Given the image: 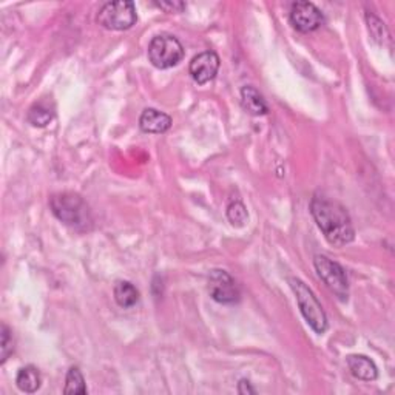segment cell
Listing matches in <instances>:
<instances>
[{
    "mask_svg": "<svg viewBox=\"0 0 395 395\" xmlns=\"http://www.w3.org/2000/svg\"><path fill=\"white\" fill-rule=\"evenodd\" d=\"M311 213L330 244L341 247L354 241L355 230L352 221L347 210L337 201L315 195L311 201Z\"/></svg>",
    "mask_w": 395,
    "mask_h": 395,
    "instance_id": "1",
    "label": "cell"
},
{
    "mask_svg": "<svg viewBox=\"0 0 395 395\" xmlns=\"http://www.w3.org/2000/svg\"><path fill=\"white\" fill-rule=\"evenodd\" d=\"M51 212L59 221L76 230H89L93 224L90 207L76 193H57L50 198Z\"/></svg>",
    "mask_w": 395,
    "mask_h": 395,
    "instance_id": "2",
    "label": "cell"
},
{
    "mask_svg": "<svg viewBox=\"0 0 395 395\" xmlns=\"http://www.w3.org/2000/svg\"><path fill=\"white\" fill-rule=\"evenodd\" d=\"M287 281H289V286L292 289V292L295 294L298 307H300V311L307 324H309V326L317 333L326 332L328 317L326 313H324L323 307L317 300V296H315V294L303 283L301 279L291 277Z\"/></svg>",
    "mask_w": 395,
    "mask_h": 395,
    "instance_id": "3",
    "label": "cell"
},
{
    "mask_svg": "<svg viewBox=\"0 0 395 395\" xmlns=\"http://www.w3.org/2000/svg\"><path fill=\"white\" fill-rule=\"evenodd\" d=\"M148 59L160 69L172 68L184 59V47L172 34H157L148 45Z\"/></svg>",
    "mask_w": 395,
    "mask_h": 395,
    "instance_id": "4",
    "label": "cell"
},
{
    "mask_svg": "<svg viewBox=\"0 0 395 395\" xmlns=\"http://www.w3.org/2000/svg\"><path fill=\"white\" fill-rule=\"evenodd\" d=\"M138 21L136 8L133 2H109L98 13V22L107 30L124 31L133 26Z\"/></svg>",
    "mask_w": 395,
    "mask_h": 395,
    "instance_id": "5",
    "label": "cell"
},
{
    "mask_svg": "<svg viewBox=\"0 0 395 395\" xmlns=\"http://www.w3.org/2000/svg\"><path fill=\"white\" fill-rule=\"evenodd\" d=\"M313 266L323 283L328 286L330 292L335 294L340 300L346 301L349 295V283L345 269L338 262L329 260L324 255H317L313 258Z\"/></svg>",
    "mask_w": 395,
    "mask_h": 395,
    "instance_id": "6",
    "label": "cell"
},
{
    "mask_svg": "<svg viewBox=\"0 0 395 395\" xmlns=\"http://www.w3.org/2000/svg\"><path fill=\"white\" fill-rule=\"evenodd\" d=\"M207 284H208V294L215 301L221 304H233L240 301L241 291L229 272L221 269L212 270L208 274Z\"/></svg>",
    "mask_w": 395,
    "mask_h": 395,
    "instance_id": "7",
    "label": "cell"
},
{
    "mask_svg": "<svg viewBox=\"0 0 395 395\" xmlns=\"http://www.w3.org/2000/svg\"><path fill=\"white\" fill-rule=\"evenodd\" d=\"M291 23L300 33H312L324 23V16L312 2H295L291 8Z\"/></svg>",
    "mask_w": 395,
    "mask_h": 395,
    "instance_id": "8",
    "label": "cell"
},
{
    "mask_svg": "<svg viewBox=\"0 0 395 395\" xmlns=\"http://www.w3.org/2000/svg\"><path fill=\"white\" fill-rule=\"evenodd\" d=\"M219 69V56L215 51H203L191 59L189 72L193 81L199 85H204L215 79Z\"/></svg>",
    "mask_w": 395,
    "mask_h": 395,
    "instance_id": "9",
    "label": "cell"
},
{
    "mask_svg": "<svg viewBox=\"0 0 395 395\" xmlns=\"http://www.w3.org/2000/svg\"><path fill=\"white\" fill-rule=\"evenodd\" d=\"M139 127L145 133H165L172 127V118L160 110L145 109L139 118Z\"/></svg>",
    "mask_w": 395,
    "mask_h": 395,
    "instance_id": "10",
    "label": "cell"
},
{
    "mask_svg": "<svg viewBox=\"0 0 395 395\" xmlns=\"http://www.w3.org/2000/svg\"><path fill=\"white\" fill-rule=\"evenodd\" d=\"M347 366L350 374L358 380L374 382L379 377V369H377L375 363L366 355H349Z\"/></svg>",
    "mask_w": 395,
    "mask_h": 395,
    "instance_id": "11",
    "label": "cell"
},
{
    "mask_svg": "<svg viewBox=\"0 0 395 395\" xmlns=\"http://www.w3.org/2000/svg\"><path fill=\"white\" fill-rule=\"evenodd\" d=\"M241 105L252 116H262L267 113V104L257 89L245 85L241 89Z\"/></svg>",
    "mask_w": 395,
    "mask_h": 395,
    "instance_id": "12",
    "label": "cell"
},
{
    "mask_svg": "<svg viewBox=\"0 0 395 395\" xmlns=\"http://www.w3.org/2000/svg\"><path fill=\"white\" fill-rule=\"evenodd\" d=\"M16 384L22 392H26V394L36 392L42 384V377L39 374L38 367L30 365V366H25V367H22V369H19V372H17V377H16Z\"/></svg>",
    "mask_w": 395,
    "mask_h": 395,
    "instance_id": "13",
    "label": "cell"
},
{
    "mask_svg": "<svg viewBox=\"0 0 395 395\" xmlns=\"http://www.w3.org/2000/svg\"><path fill=\"white\" fill-rule=\"evenodd\" d=\"M115 300L122 309H130L139 301L138 289L128 281H119L115 286Z\"/></svg>",
    "mask_w": 395,
    "mask_h": 395,
    "instance_id": "14",
    "label": "cell"
},
{
    "mask_svg": "<svg viewBox=\"0 0 395 395\" xmlns=\"http://www.w3.org/2000/svg\"><path fill=\"white\" fill-rule=\"evenodd\" d=\"M55 118V109L45 101L34 104L28 111V121L34 127H47Z\"/></svg>",
    "mask_w": 395,
    "mask_h": 395,
    "instance_id": "15",
    "label": "cell"
},
{
    "mask_svg": "<svg viewBox=\"0 0 395 395\" xmlns=\"http://www.w3.org/2000/svg\"><path fill=\"white\" fill-rule=\"evenodd\" d=\"M65 394H87V386H85V380L82 372L79 371V367L73 366L69 367V371L67 374V380H65Z\"/></svg>",
    "mask_w": 395,
    "mask_h": 395,
    "instance_id": "16",
    "label": "cell"
},
{
    "mask_svg": "<svg viewBox=\"0 0 395 395\" xmlns=\"http://www.w3.org/2000/svg\"><path fill=\"white\" fill-rule=\"evenodd\" d=\"M227 218L235 227H243L249 219L247 208L241 203V201H233V203L227 207Z\"/></svg>",
    "mask_w": 395,
    "mask_h": 395,
    "instance_id": "17",
    "label": "cell"
},
{
    "mask_svg": "<svg viewBox=\"0 0 395 395\" xmlns=\"http://www.w3.org/2000/svg\"><path fill=\"white\" fill-rule=\"evenodd\" d=\"M367 28H369V33L374 40H377L379 43H384V34L388 36V33H386V28L383 22L379 19V17H375L374 14H367Z\"/></svg>",
    "mask_w": 395,
    "mask_h": 395,
    "instance_id": "18",
    "label": "cell"
},
{
    "mask_svg": "<svg viewBox=\"0 0 395 395\" xmlns=\"http://www.w3.org/2000/svg\"><path fill=\"white\" fill-rule=\"evenodd\" d=\"M14 341H13V333L10 330V328L6 326V324H2V346H0V349H2V360L0 362L5 363L8 357H10L13 354V350H14Z\"/></svg>",
    "mask_w": 395,
    "mask_h": 395,
    "instance_id": "19",
    "label": "cell"
},
{
    "mask_svg": "<svg viewBox=\"0 0 395 395\" xmlns=\"http://www.w3.org/2000/svg\"><path fill=\"white\" fill-rule=\"evenodd\" d=\"M160 10H164L165 13H181L186 10V4L178 2V0H167V2H156L155 4Z\"/></svg>",
    "mask_w": 395,
    "mask_h": 395,
    "instance_id": "20",
    "label": "cell"
},
{
    "mask_svg": "<svg viewBox=\"0 0 395 395\" xmlns=\"http://www.w3.org/2000/svg\"><path fill=\"white\" fill-rule=\"evenodd\" d=\"M238 392L241 394V395H249V394H257V391L252 388L250 386V383L247 382V380H241L240 383H238Z\"/></svg>",
    "mask_w": 395,
    "mask_h": 395,
    "instance_id": "21",
    "label": "cell"
}]
</instances>
